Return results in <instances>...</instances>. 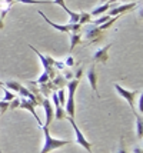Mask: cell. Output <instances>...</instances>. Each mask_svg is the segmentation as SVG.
Instances as JSON below:
<instances>
[{
	"mask_svg": "<svg viewBox=\"0 0 143 153\" xmlns=\"http://www.w3.org/2000/svg\"><path fill=\"white\" fill-rule=\"evenodd\" d=\"M40 129L43 130V134H44V145H43V149L40 150V153H50L56 149H60V147L67 146L72 143V140H63L53 137L49 132V126H46V125H43Z\"/></svg>",
	"mask_w": 143,
	"mask_h": 153,
	"instance_id": "1",
	"label": "cell"
},
{
	"mask_svg": "<svg viewBox=\"0 0 143 153\" xmlns=\"http://www.w3.org/2000/svg\"><path fill=\"white\" fill-rule=\"evenodd\" d=\"M79 83H80V80H76V79H72L67 82V92H69V97L66 99V103H64V110H66V114L70 116V117H75V93L76 90H77V87H79Z\"/></svg>",
	"mask_w": 143,
	"mask_h": 153,
	"instance_id": "2",
	"label": "cell"
},
{
	"mask_svg": "<svg viewBox=\"0 0 143 153\" xmlns=\"http://www.w3.org/2000/svg\"><path fill=\"white\" fill-rule=\"evenodd\" d=\"M115 90L129 103V106H130V109L133 110V113L137 112L136 107H135V100H136V97L140 94V92H137V90H127V89H124V87L120 86L119 83H115Z\"/></svg>",
	"mask_w": 143,
	"mask_h": 153,
	"instance_id": "3",
	"label": "cell"
},
{
	"mask_svg": "<svg viewBox=\"0 0 143 153\" xmlns=\"http://www.w3.org/2000/svg\"><path fill=\"white\" fill-rule=\"evenodd\" d=\"M66 119H67L69 123H70V125L73 126V130H75V133H76V143H77V145H80L83 149H86L89 153H92V143H90V142H89V140L84 137V134L80 132L79 126L76 125V122H75V117L66 116Z\"/></svg>",
	"mask_w": 143,
	"mask_h": 153,
	"instance_id": "4",
	"label": "cell"
},
{
	"mask_svg": "<svg viewBox=\"0 0 143 153\" xmlns=\"http://www.w3.org/2000/svg\"><path fill=\"white\" fill-rule=\"evenodd\" d=\"M84 36L87 39V43H99L104 37V33H103V30L99 29V26L89 23L84 29Z\"/></svg>",
	"mask_w": 143,
	"mask_h": 153,
	"instance_id": "5",
	"label": "cell"
},
{
	"mask_svg": "<svg viewBox=\"0 0 143 153\" xmlns=\"http://www.w3.org/2000/svg\"><path fill=\"white\" fill-rule=\"evenodd\" d=\"M137 6L136 1H129V3H123L122 6H115V4H112V7L109 9V14L110 17H113V16H122L123 13H127L130 10H133L135 7Z\"/></svg>",
	"mask_w": 143,
	"mask_h": 153,
	"instance_id": "6",
	"label": "cell"
},
{
	"mask_svg": "<svg viewBox=\"0 0 143 153\" xmlns=\"http://www.w3.org/2000/svg\"><path fill=\"white\" fill-rule=\"evenodd\" d=\"M19 107L20 109H23V110H29L30 113L34 116V119H36V122H37V125H39V127L43 126V123H41V120L39 119V116H37V113H36V109H34V103L32 102L30 99H26V97H21L20 99V105H19Z\"/></svg>",
	"mask_w": 143,
	"mask_h": 153,
	"instance_id": "7",
	"label": "cell"
},
{
	"mask_svg": "<svg viewBox=\"0 0 143 153\" xmlns=\"http://www.w3.org/2000/svg\"><path fill=\"white\" fill-rule=\"evenodd\" d=\"M40 106H43L44 113H46V123H44V125L49 126V125L52 123V120L55 119V107H53V105H52V102L49 100V97H43Z\"/></svg>",
	"mask_w": 143,
	"mask_h": 153,
	"instance_id": "8",
	"label": "cell"
},
{
	"mask_svg": "<svg viewBox=\"0 0 143 153\" xmlns=\"http://www.w3.org/2000/svg\"><path fill=\"white\" fill-rule=\"evenodd\" d=\"M112 45H106V46L100 47V49H97L95 53H93V62L95 63H107V60H109V54H107V52H109V49Z\"/></svg>",
	"mask_w": 143,
	"mask_h": 153,
	"instance_id": "9",
	"label": "cell"
},
{
	"mask_svg": "<svg viewBox=\"0 0 143 153\" xmlns=\"http://www.w3.org/2000/svg\"><path fill=\"white\" fill-rule=\"evenodd\" d=\"M86 77H87L89 85L92 86L93 92H95L96 96L99 97V92H97V73H96V67H95V65H92V66H90V67L87 69Z\"/></svg>",
	"mask_w": 143,
	"mask_h": 153,
	"instance_id": "10",
	"label": "cell"
},
{
	"mask_svg": "<svg viewBox=\"0 0 143 153\" xmlns=\"http://www.w3.org/2000/svg\"><path fill=\"white\" fill-rule=\"evenodd\" d=\"M39 90H40V93L43 97H49V96L52 94V92H56L57 89H56V86L53 85V82L49 80L46 83H40V85H39Z\"/></svg>",
	"mask_w": 143,
	"mask_h": 153,
	"instance_id": "11",
	"label": "cell"
},
{
	"mask_svg": "<svg viewBox=\"0 0 143 153\" xmlns=\"http://www.w3.org/2000/svg\"><path fill=\"white\" fill-rule=\"evenodd\" d=\"M112 4H113V3H110V1L102 3V6L96 7L95 10H93V12L90 13V16H92V17H93V16H95V17H99V16H100V14H103L104 12H109V9L112 7Z\"/></svg>",
	"mask_w": 143,
	"mask_h": 153,
	"instance_id": "12",
	"label": "cell"
},
{
	"mask_svg": "<svg viewBox=\"0 0 143 153\" xmlns=\"http://www.w3.org/2000/svg\"><path fill=\"white\" fill-rule=\"evenodd\" d=\"M135 119H136V136L137 139H142L143 136V120H142V116H140V113H137V112H135Z\"/></svg>",
	"mask_w": 143,
	"mask_h": 153,
	"instance_id": "13",
	"label": "cell"
},
{
	"mask_svg": "<svg viewBox=\"0 0 143 153\" xmlns=\"http://www.w3.org/2000/svg\"><path fill=\"white\" fill-rule=\"evenodd\" d=\"M69 37H70V52H72L77 45L82 43V34H80V32L79 33H69Z\"/></svg>",
	"mask_w": 143,
	"mask_h": 153,
	"instance_id": "14",
	"label": "cell"
},
{
	"mask_svg": "<svg viewBox=\"0 0 143 153\" xmlns=\"http://www.w3.org/2000/svg\"><path fill=\"white\" fill-rule=\"evenodd\" d=\"M52 82L56 86V89H61V87H64L67 85V80L63 77V74H59V73H56V76L52 79Z\"/></svg>",
	"mask_w": 143,
	"mask_h": 153,
	"instance_id": "15",
	"label": "cell"
},
{
	"mask_svg": "<svg viewBox=\"0 0 143 153\" xmlns=\"http://www.w3.org/2000/svg\"><path fill=\"white\" fill-rule=\"evenodd\" d=\"M3 86H6V89L10 92H19V89L21 87V83L16 82V80H6L3 83Z\"/></svg>",
	"mask_w": 143,
	"mask_h": 153,
	"instance_id": "16",
	"label": "cell"
},
{
	"mask_svg": "<svg viewBox=\"0 0 143 153\" xmlns=\"http://www.w3.org/2000/svg\"><path fill=\"white\" fill-rule=\"evenodd\" d=\"M55 107V119L57 120H63L66 119V110H64V107L60 106V105H57V106H53Z\"/></svg>",
	"mask_w": 143,
	"mask_h": 153,
	"instance_id": "17",
	"label": "cell"
},
{
	"mask_svg": "<svg viewBox=\"0 0 143 153\" xmlns=\"http://www.w3.org/2000/svg\"><path fill=\"white\" fill-rule=\"evenodd\" d=\"M79 25H86V23H92V16L87 12H80V16H79Z\"/></svg>",
	"mask_w": 143,
	"mask_h": 153,
	"instance_id": "18",
	"label": "cell"
},
{
	"mask_svg": "<svg viewBox=\"0 0 143 153\" xmlns=\"http://www.w3.org/2000/svg\"><path fill=\"white\" fill-rule=\"evenodd\" d=\"M56 94H57V99H59L60 106H64V103H66V90H64V87L57 89V90H56Z\"/></svg>",
	"mask_w": 143,
	"mask_h": 153,
	"instance_id": "19",
	"label": "cell"
},
{
	"mask_svg": "<svg viewBox=\"0 0 143 153\" xmlns=\"http://www.w3.org/2000/svg\"><path fill=\"white\" fill-rule=\"evenodd\" d=\"M16 1H20L24 4H49V3H52L49 0H16Z\"/></svg>",
	"mask_w": 143,
	"mask_h": 153,
	"instance_id": "20",
	"label": "cell"
},
{
	"mask_svg": "<svg viewBox=\"0 0 143 153\" xmlns=\"http://www.w3.org/2000/svg\"><path fill=\"white\" fill-rule=\"evenodd\" d=\"M109 19H110L109 14H100V16H99V17L92 23V25H95V26H100V25H103V23H106Z\"/></svg>",
	"mask_w": 143,
	"mask_h": 153,
	"instance_id": "21",
	"label": "cell"
},
{
	"mask_svg": "<svg viewBox=\"0 0 143 153\" xmlns=\"http://www.w3.org/2000/svg\"><path fill=\"white\" fill-rule=\"evenodd\" d=\"M61 72H63V77L67 80V82L72 79H75V77H73V69H72V67H66V69L61 70Z\"/></svg>",
	"mask_w": 143,
	"mask_h": 153,
	"instance_id": "22",
	"label": "cell"
},
{
	"mask_svg": "<svg viewBox=\"0 0 143 153\" xmlns=\"http://www.w3.org/2000/svg\"><path fill=\"white\" fill-rule=\"evenodd\" d=\"M49 80H50L49 73H47V72H43V73L39 76V79L36 80V83H37V85H40V83H46V82H49Z\"/></svg>",
	"mask_w": 143,
	"mask_h": 153,
	"instance_id": "23",
	"label": "cell"
},
{
	"mask_svg": "<svg viewBox=\"0 0 143 153\" xmlns=\"http://www.w3.org/2000/svg\"><path fill=\"white\" fill-rule=\"evenodd\" d=\"M3 92H4V97H3L1 100H4V102H12V100L16 97L14 93H12V92H10V90H7V89H3Z\"/></svg>",
	"mask_w": 143,
	"mask_h": 153,
	"instance_id": "24",
	"label": "cell"
},
{
	"mask_svg": "<svg viewBox=\"0 0 143 153\" xmlns=\"http://www.w3.org/2000/svg\"><path fill=\"white\" fill-rule=\"evenodd\" d=\"M20 105V99H17V97H14L12 102H9V109L10 110H14V109H17Z\"/></svg>",
	"mask_w": 143,
	"mask_h": 153,
	"instance_id": "25",
	"label": "cell"
},
{
	"mask_svg": "<svg viewBox=\"0 0 143 153\" xmlns=\"http://www.w3.org/2000/svg\"><path fill=\"white\" fill-rule=\"evenodd\" d=\"M6 110H9V102L0 100V116L6 113Z\"/></svg>",
	"mask_w": 143,
	"mask_h": 153,
	"instance_id": "26",
	"label": "cell"
},
{
	"mask_svg": "<svg viewBox=\"0 0 143 153\" xmlns=\"http://www.w3.org/2000/svg\"><path fill=\"white\" fill-rule=\"evenodd\" d=\"M82 76H83V69H82V66L77 67V69H75V70H73V77H75L76 80H80V79H82Z\"/></svg>",
	"mask_w": 143,
	"mask_h": 153,
	"instance_id": "27",
	"label": "cell"
},
{
	"mask_svg": "<svg viewBox=\"0 0 143 153\" xmlns=\"http://www.w3.org/2000/svg\"><path fill=\"white\" fill-rule=\"evenodd\" d=\"M10 7V6H9ZM9 7L7 9H3V10H0V30L4 27V23H3V19H4V16L7 14V12H9Z\"/></svg>",
	"mask_w": 143,
	"mask_h": 153,
	"instance_id": "28",
	"label": "cell"
},
{
	"mask_svg": "<svg viewBox=\"0 0 143 153\" xmlns=\"http://www.w3.org/2000/svg\"><path fill=\"white\" fill-rule=\"evenodd\" d=\"M64 65H66V67H75V60H73V57H72V56H67V57L64 59Z\"/></svg>",
	"mask_w": 143,
	"mask_h": 153,
	"instance_id": "29",
	"label": "cell"
},
{
	"mask_svg": "<svg viewBox=\"0 0 143 153\" xmlns=\"http://www.w3.org/2000/svg\"><path fill=\"white\" fill-rule=\"evenodd\" d=\"M117 153H127L126 147H124V142H123V139H120V146H119V150H117Z\"/></svg>",
	"mask_w": 143,
	"mask_h": 153,
	"instance_id": "30",
	"label": "cell"
},
{
	"mask_svg": "<svg viewBox=\"0 0 143 153\" xmlns=\"http://www.w3.org/2000/svg\"><path fill=\"white\" fill-rule=\"evenodd\" d=\"M133 153H142V147H140V146H135V147H133Z\"/></svg>",
	"mask_w": 143,
	"mask_h": 153,
	"instance_id": "31",
	"label": "cell"
},
{
	"mask_svg": "<svg viewBox=\"0 0 143 153\" xmlns=\"http://www.w3.org/2000/svg\"><path fill=\"white\" fill-rule=\"evenodd\" d=\"M123 1H124V3H129L130 0H123Z\"/></svg>",
	"mask_w": 143,
	"mask_h": 153,
	"instance_id": "32",
	"label": "cell"
},
{
	"mask_svg": "<svg viewBox=\"0 0 143 153\" xmlns=\"http://www.w3.org/2000/svg\"><path fill=\"white\" fill-rule=\"evenodd\" d=\"M100 1H102V3H106V1H107V0H100Z\"/></svg>",
	"mask_w": 143,
	"mask_h": 153,
	"instance_id": "33",
	"label": "cell"
},
{
	"mask_svg": "<svg viewBox=\"0 0 143 153\" xmlns=\"http://www.w3.org/2000/svg\"><path fill=\"white\" fill-rule=\"evenodd\" d=\"M0 153H3V152H1V149H0Z\"/></svg>",
	"mask_w": 143,
	"mask_h": 153,
	"instance_id": "34",
	"label": "cell"
}]
</instances>
